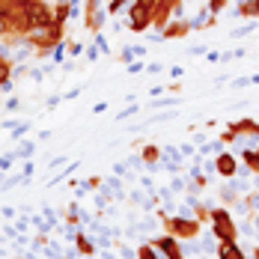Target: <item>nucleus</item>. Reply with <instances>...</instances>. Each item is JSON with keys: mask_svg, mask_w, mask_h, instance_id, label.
I'll use <instances>...</instances> for the list:
<instances>
[{"mask_svg": "<svg viewBox=\"0 0 259 259\" xmlns=\"http://www.w3.org/2000/svg\"><path fill=\"white\" fill-rule=\"evenodd\" d=\"M33 152H36V143H33V140H24V143H21L12 155L18 158V161H30V158H33Z\"/></svg>", "mask_w": 259, "mask_h": 259, "instance_id": "11", "label": "nucleus"}, {"mask_svg": "<svg viewBox=\"0 0 259 259\" xmlns=\"http://www.w3.org/2000/svg\"><path fill=\"white\" fill-rule=\"evenodd\" d=\"M80 51H83V45H80V42H72V45H69V54H72V57H78Z\"/></svg>", "mask_w": 259, "mask_h": 259, "instance_id": "25", "label": "nucleus"}, {"mask_svg": "<svg viewBox=\"0 0 259 259\" xmlns=\"http://www.w3.org/2000/svg\"><path fill=\"white\" fill-rule=\"evenodd\" d=\"M137 60V51H134V45H125L122 51H119V63H134Z\"/></svg>", "mask_w": 259, "mask_h": 259, "instance_id": "16", "label": "nucleus"}, {"mask_svg": "<svg viewBox=\"0 0 259 259\" xmlns=\"http://www.w3.org/2000/svg\"><path fill=\"white\" fill-rule=\"evenodd\" d=\"M253 30H256V21H247V24L230 30V36H233V39H241V36H247V33H253Z\"/></svg>", "mask_w": 259, "mask_h": 259, "instance_id": "14", "label": "nucleus"}, {"mask_svg": "<svg viewBox=\"0 0 259 259\" xmlns=\"http://www.w3.org/2000/svg\"><path fill=\"white\" fill-rule=\"evenodd\" d=\"M158 0H134L128 6V30L131 33H146L152 27V15H155Z\"/></svg>", "mask_w": 259, "mask_h": 259, "instance_id": "2", "label": "nucleus"}, {"mask_svg": "<svg viewBox=\"0 0 259 259\" xmlns=\"http://www.w3.org/2000/svg\"><path fill=\"white\" fill-rule=\"evenodd\" d=\"M93 45H96L102 54H110V48H107V39L102 36V30H99V33H93Z\"/></svg>", "mask_w": 259, "mask_h": 259, "instance_id": "17", "label": "nucleus"}, {"mask_svg": "<svg viewBox=\"0 0 259 259\" xmlns=\"http://www.w3.org/2000/svg\"><path fill=\"white\" fill-rule=\"evenodd\" d=\"M15 161H18V158L12 155V152H9V155H3V158H0V173H9V170H12V164H15Z\"/></svg>", "mask_w": 259, "mask_h": 259, "instance_id": "18", "label": "nucleus"}, {"mask_svg": "<svg viewBox=\"0 0 259 259\" xmlns=\"http://www.w3.org/2000/svg\"><path fill=\"white\" fill-rule=\"evenodd\" d=\"M75 244H78V253H83V256H96V244H93L83 233L75 235Z\"/></svg>", "mask_w": 259, "mask_h": 259, "instance_id": "9", "label": "nucleus"}, {"mask_svg": "<svg viewBox=\"0 0 259 259\" xmlns=\"http://www.w3.org/2000/svg\"><path fill=\"white\" fill-rule=\"evenodd\" d=\"M60 99H63V96H51V99H48V104H45V107H48V110H54V107L60 104Z\"/></svg>", "mask_w": 259, "mask_h": 259, "instance_id": "27", "label": "nucleus"}, {"mask_svg": "<svg viewBox=\"0 0 259 259\" xmlns=\"http://www.w3.org/2000/svg\"><path fill=\"white\" fill-rule=\"evenodd\" d=\"M146 72H149V75H158V72H161V66H158V63H149V66H146Z\"/></svg>", "mask_w": 259, "mask_h": 259, "instance_id": "30", "label": "nucleus"}, {"mask_svg": "<svg viewBox=\"0 0 259 259\" xmlns=\"http://www.w3.org/2000/svg\"><path fill=\"white\" fill-rule=\"evenodd\" d=\"M51 57L57 60V63H63V57H66V42H60V45H54Z\"/></svg>", "mask_w": 259, "mask_h": 259, "instance_id": "20", "label": "nucleus"}, {"mask_svg": "<svg viewBox=\"0 0 259 259\" xmlns=\"http://www.w3.org/2000/svg\"><path fill=\"white\" fill-rule=\"evenodd\" d=\"M253 259H259V244H256V247H253Z\"/></svg>", "mask_w": 259, "mask_h": 259, "instance_id": "31", "label": "nucleus"}, {"mask_svg": "<svg viewBox=\"0 0 259 259\" xmlns=\"http://www.w3.org/2000/svg\"><path fill=\"white\" fill-rule=\"evenodd\" d=\"M18 107H21L18 99H9V102H6V110H18Z\"/></svg>", "mask_w": 259, "mask_h": 259, "instance_id": "29", "label": "nucleus"}, {"mask_svg": "<svg viewBox=\"0 0 259 259\" xmlns=\"http://www.w3.org/2000/svg\"><path fill=\"white\" fill-rule=\"evenodd\" d=\"M33 167H36L33 161H24V167H21V176H24V179H30V176H33Z\"/></svg>", "mask_w": 259, "mask_h": 259, "instance_id": "24", "label": "nucleus"}, {"mask_svg": "<svg viewBox=\"0 0 259 259\" xmlns=\"http://www.w3.org/2000/svg\"><path fill=\"white\" fill-rule=\"evenodd\" d=\"M152 244H155V250L161 253L164 259H185V250H182L179 238L176 235H158V238H152Z\"/></svg>", "mask_w": 259, "mask_h": 259, "instance_id": "4", "label": "nucleus"}, {"mask_svg": "<svg viewBox=\"0 0 259 259\" xmlns=\"http://www.w3.org/2000/svg\"><path fill=\"white\" fill-rule=\"evenodd\" d=\"M27 131H30V122H21V125H15V128H12V140H18V137H24Z\"/></svg>", "mask_w": 259, "mask_h": 259, "instance_id": "21", "label": "nucleus"}, {"mask_svg": "<svg viewBox=\"0 0 259 259\" xmlns=\"http://www.w3.org/2000/svg\"><path fill=\"white\" fill-rule=\"evenodd\" d=\"M131 113H140V104H128L125 110H119V113H116V119H128Z\"/></svg>", "mask_w": 259, "mask_h": 259, "instance_id": "19", "label": "nucleus"}, {"mask_svg": "<svg viewBox=\"0 0 259 259\" xmlns=\"http://www.w3.org/2000/svg\"><path fill=\"white\" fill-rule=\"evenodd\" d=\"M164 218V230L170 235H176V238H197L200 230H203V224L197 221V218H188V214H161Z\"/></svg>", "mask_w": 259, "mask_h": 259, "instance_id": "3", "label": "nucleus"}, {"mask_svg": "<svg viewBox=\"0 0 259 259\" xmlns=\"http://www.w3.org/2000/svg\"><path fill=\"white\" fill-rule=\"evenodd\" d=\"M218 259H247V256L238 247V241H221L218 244Z\"/></svg>", "mask_w": 259, "mask_h": 259, "instance_id": "8", "label": "nucleus"}, {"mask_svg": "<svg viewBox=\"0 0 259 259\" xmlns=\"http://www.w3.org/2000/svg\"><path fill=\"white\" fill-rule=\"evenodd\" d=\"M238 158L233 155V152H218V158H214V173L218 176H224V179H235L238 176Z\"/></svg>", "mask_w": 259, "mask_h": 259, "instance_id": "5", "label": "nucleus"}, {"mask_svg": "<svg viewBox=\"0 0 259 259\" xmlns=\"http://www.w3.org/2000/svg\"><path fill=\"white\" fill-rule=\"evenodd\" d=\"M230 6V0H206V9L211 12V15H218V12H224Z\"/></svg>", "mask_w": 259, "mask_h": 259, "instance_id": "15", "label": "nucleus"}, {"mask_svg": "<svg viewBox=\"0 0 259 259\" xmlns=\"http://www.w3.org/2000/svg\"><path fill=\"white\" fill-rule=\"evenodd\" d=\"M80 90H83V87H75V90H69V93H66L63 99H69V102H72V99H78V96H80Z\"/></svg>", "mask_w": 259, "mask_h": 259, "instance_id": "26", "label": "nucleus"}, {"mask_svg": "<svg viewBox=\"0 0 259 259\" xmlns=\"http://www.w3.org/2000/svg\"><path fill=\"white\" fill-rule=\"evenodd\" d=\"M208 224H211V235H214L218 241H235V238H238L235 218L230 214V208H227V206L211 208V214H208Z\"/></svg>", "mask_w": 259, "mask_h": 259, "instance_id": "1", "label": "nucleus"}, {"mask_svg": "<svg viewBox=\"0 0 259 259\" xmlns=\"http://www.w3.org/2000/svg\"><path fill=\"white\" fill-rule=\"evenodd\" d=\"M182 75H185V69H182V66H173V69H170V78H182Z\"/></svg>", "mask_w": 259, "mask_h": 259, "instance_id": "28", "label": "nucleus"}, {"mask_svg": "<svg viewBox=\"0 0 259 259\" xmlns=\"http://www.w3.org/2000/svg\"><path fill=\"white\" fill-rule=\"evenodd\" d=\"M99 57H102V51H99L96 45H90V51H87V60H90V63H96Z\"/></svg>", "mask_w": 259, "mask_h": 259, "instance_id": "23", "label": "nucleus"}, {"mask_svg": "<svg viewBox=\"0 0 259 259\" xmlns=\"http://www.w3.org/2000/svg\"><path fill=\"white\" fill-rule=\"evenodd\" d=\"M161 158H164V149H158V146H152V143L140 149V161H143L149 170H155L158 164H161Z\"/></svg>", "mask_w": 259, "mask_h": 259, "instance_id": "7", "label": "nucleus"}, {"mask_svg": "<svg viewBox=\"0 0 259 259\" xmlns=\"http://www.w3.org/2000/svg\"><path fill=\"white\" fill-rule=\"evenodd\" d=\"M137 259H161V253L155 250V244L149 241V244H140L137 247Z\"/></svg>", "mask_w": 259, "mask_h": 259, "instance_id": "12", "label": "nucleus"}, {"mask_svg": "<svg viewBox=\"0 0 259 259\" xmlns=\"http://www.w3.org/2000/svg\"><path fill=\"white\" fill-rule=\"evenodd\" d=\"M241 161L247 164V170H253L259 176V149H244V152H241Z\"/></svg>", "mask_w": 259, "mask_h": 259, "instance_id": "10", "label": "nucleus"}, {"mask_svg": "<svg viewBox=\"0 0 259 259\" xmlns=\"http://www.w3.org/2000/svg\"><path fill=\"white\" fill-rule=\"evenodd\" d=\"M140 72H146L143 60H134V63H128V75H140Z\"/></svg>", "mask_w": 259, "mask_h": 259, "instance_id": "22", "label": "nucleus"}, {"mask_svg": "<svg viewBox=\"0 0 259 259\" xmlns=\"http://www.w3.org/2000/svg\"><path fill=\"white\" fill-rule=\"evenodd\" d=\"M191 33V21L188 18H170V24L161 30V39H182Z\"/></svg>", "mask_w": 259, "mask_h": 259, "instance_id": "6", "label": "nucleus"}, {"mask_svg": "<svg viewBox=\"0 0 259 259\" xmlns=\"http://www.w3.org/2000/svg\"><path fill=\"white\" fill-rule=\"evenodd\" d=\"M134 0H107V15H119L122 9H128Z\"/></svg>", "mask_w": 259, "mask_h": 259, "instance_id": "13", "label": "nucleus"}]
</instances>
